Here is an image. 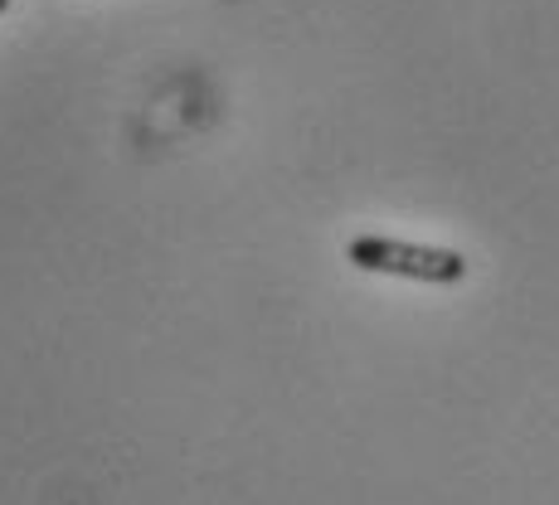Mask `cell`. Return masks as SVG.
<instances>
[{"mask_svg": "<svg viewBox=\"0 0 559 505\" xmlns=\"http://www.w3.org/2000/svg\"><path fill=\"white\" fill-rule=\"evenodd\" d=\"M5 10H10V0H0V15H5Z\"/></svg>", "mask_w": 559, "mask_h": 505, "instance_id": "7a4b0ae2", "label": "cell"}, {"mask_svg": "<svg viewBox=\"0 0 559 505\" xmlns=\"http://www.w3.org/2000/svg\"><path fill=\"white\" fill-rule=\"evenodd\" d=\"M346 257H350V267H360V273L408 277V282H428V287H453V282L467 277V257H462L457 249L384 239V233H360V239H350Z\"/></svg>", "mask_w": 559, "mask_h": 505, "instance_id": "6da1fadb", "label": "cell"}]
</instances>
